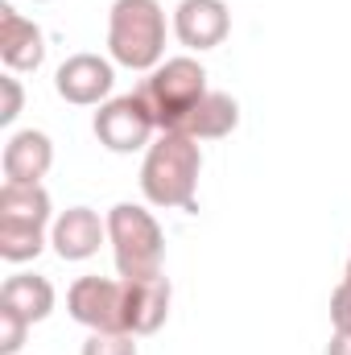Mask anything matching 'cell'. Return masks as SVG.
<instances>
[{
  "label": "cell",
  "mask_w": 351,
  "mask_h": 355,
  "mask_svg": "<svg viewBox=\"0 0 351 355\" xmlns=\"http://www.w3.org/2000/svg\"><path fill=\"white\" fill-rule=\"evenodd\" d=\"M203 174V149L194 137L162 132L141 162V194L166 211H194V190Z\"/></svg>",
  "instance_id": "cell-1"
},
{
  "label": "cell",
  "mask_w": 351,
  "mask_h": 355,
  "mask_svg": "<svg viewBox=\"0 0 351 355\" xmlns=\"http://www.w3.org/2000/svg\"><path fill=\"white\" fill-rule=\"evenodd\" d=\"M108 54L128 71L166 62V8L157 0H116L108 12Z\"/></svg>",
  "instance_id": "cell-2"
},
{
  "label": "cell",
  "mask_w": 351,
  "mask_h": 355,
  "mask_svg": "<svg viewBox=\"0 0 351 355\" xmlns=\"http://www.w3.org/2000/svg\"><path fill=\"white\" fill-rule=\"evenodd\" d=\"M108 244L116 257V272L124 281H141V277H157L166 261V232L153 219V211L137 207V202H116L108 211Z\"/></svg>",
  "instance_id": "cell-3"
},
{
  "label": "cell",
  "mask_w": 351,
  "mask_h": 355,
  "mask_svg": "<svg viewBox=\"0 0 351 355\" xmlns=\"http://www.w3.org/2000/svg\"><path fill=\"white\" fill-rule=\"evenodd\" d=\"M141 99L149 103L153 120H157V132H178L182 120L194 112V103L207 95V71L198 58L190 54H178V58H166L157 71H149V79L141 83Z\"/></svg>",
  "instance_id": "cell-4"
},
{
  "label": "cell",
  "mask_w": 351,
  "mask_h": 355,
  "mask_svg": "<svg viewBox=\"0 0 351 355\" xmlns=\"http://www.w3.org/2000/svg\"><path fill=\"white\" fill-rule=\"evenodd\" d=\"M91 128H95V137H99L103 149H112V153H137V149L153 145L157 120H153L149 103L141 99V91H132V95H112L108 103H99Z\"/></svg>",
  "instance_id": "cell-5"
},
{
  "label": "cell",
  "mask_w": 351,
  "mask_h": 355,
  "mask_svg": "<svg viewBox=\"0 0 351 355\" xmlns=\"http://www.w3.org/2000/svg\"><path fill=\"white\" fill-rule=\"evenodd\" d=\"M67 310L87 331H124V281L79 277L67 289Z\"/></svg>",
  "instance_id": "cell-6"
},
{
  "label": "cell",
  "mask_w": 351,
  "mask_h": 355,
  "mask_svg": "<svg viewBox=\"0 0 351 355\" xmlns=\"http://www.w3.org/2000/svg\"><path fill=\"white\" fill-rule=\"evenodd\" d=\"M116 87V71H112V62L108 58H99V54H71L62 67H58V75H54V91L67 99V103H75V107H95V103H108V95Z\"/></svg>",
  "instance_id": "cell-7"
},
{
  "label": "cell",
  "mask_w": 351,
  "mask_h": 355,
  "mask_svg": "<svg viewBox=\"0 0 351 355\" xmlns=\"http://www.w3.org/2000/svg\"><path fill=\"white\" fill-rule=\"evenodd\" d=\"M170 302H174V289H170V281L162 272L141 277V281H124V331L137 335V339L157 335L166 327V318H170Z\"/></svg>",
  "instance_id": "cell-8"
},
{
  "label": "cell",
  "mask_w": 351,
  "mask_h": 355,
  "mask_svg": "<svg viewBox=\"0 0 351 355\" xmlns=\"http://www.w3.org/2000/svg\"><path fill=\"white\" fill-rule=\"evenodd\" d=\"M232 33V8L223 0H182L174 8V37L186 50H215Z\"/></svg>",
  "instance_id": "cell-9"
},
{
  "label": "cell",
  "mask_w": 351,
  "mask_h": 355,
  "mask_svg": "<svg viewBox=\"0 0 351 355\" xmlns=\"http://www.w3.org/2000/svg\"><path fill=\"white\" fill-rule=\"evenodd\" d=\"M54 166V141L37 128H21L4 141V153H0V170L4 182H21V186H37L42 178L50 174Z\"/></svg>",
  "instance_id": "cell-10"
},
{
  "label": "cell",
  "mask_w": 351,
  "mask_h": 355,
  "mask_svg": "<svg viewBox=\"0 0 351 355\" xmlns=\"http://www.w3.org/2000/svg\"><path fill=\"white\" fill-rule=\"evenodd\" d=\"M0 62L8 67V75L37 71L46 62V33L12 4H0Z\"/></svg>",
  "instance_id": "cell-11"
},
{
  "label": "cell",
  "mask_w": 351,
  "mask_h": 355,
  "mask_svg": "<svg viewBox=\"0 0 351 355\" xmlns=\"http://www.w3.org/2000/svg\"><path fill=\"white\" fill-rule=\"evenodd\" d=\"M103 240H108V219H99L91 207L62 211L50 227V244L62 261H91Z\"/></svg>",
  "instance_id": "cell-12"
},
{
  "label": "cell",
  "mask_w": 351,
  "mask_h": 355,
  "mask_svg": "<svg viewBox=\"0 0 351 355\" xmlns=\"http://www.w3.org/2000/svg\"><path fill=\"white\" fill-rule=\"evenodd\" d=\"M240 124V103L228 95V91H207L194 112L182 120V137H194V141H219V137H232Z\"/></svg>",
  "instance_id": "cell-13"
},
{
  "label": "cell",
  "mask_w": 351,
  "mask_h": 355,
  "mask_svg": "<svg viewBox=\"0 0 351 355\" xmlns=\"http://www.w3.org/2000/svg\"><path fill=\"white\" fill-rule=\"evenodd\" d=\"M54 215L50 190L37 186H21V182H4L0 186V223H17V227H46Z\"/></svg>",
  "instance_id": "cell-14"
},
{
  "label": "cell",
  "mask_w": 351,
  "mask_h": 355,
  "mask_svg": "<svg viewBox=\"0 0 351 355\" xmlns=\"http://www.w3.org/2000/svg\"><path fill=\"white\" fill-rule=\"evenodd\" d=\"M0 306L17 310L29 322H46L54 314V285L46 277H37V272H12L0 285Z\"/></svg>",
  "instance_id": "cell-15"
},
{
  "label": "cell",
  "mask_w": 351,
  "mask_h": 355,
  "mask_svg": "<svg viewBox=\"0 0 351 355\" xmlns=\"http://www.w3.org/2000/svg\"><path fill=\"white\" fill-rule=\"evenodd\" d=\"M46 248V227H17V223H0V257L8 265H25L37 261Z\"/></svg>",
  "instance_id": "cell-16"
},
{
  "label": "cell",
  "mask_w": 351,
  "mask_h": 355,
  "mask_svg": "<svg viewBox=\"0 0 351 355\" xmlns=\"http://www.w3.org/2000/svg\"><path fill=\"white\" fill-rule=\"evenodd\" d=\"M137 335L128 331H91L87 343H83V355H137Z\"/></svg>",
  "instance_id": "cell-17"
},
{
  "label": "cell",
  "mask_w": 351,
  "mask_h": 355,
  "mask_svg": "<svg viewBox=\"0 0 351 355\" xmlns=\"http://www.w3.org/2000/svg\"><path fill=\"white\" fill-rule=\"evenodd\" d=\"M29 318H21L17 310L0 306V355H17L25 347V335H29Z\"/></svg>",
  "instance_id": "cell-18"
},
{
  "label": "cell",
  "mask_w": 351,
  "mask_h": 355,
  "mask_svg": "<svg viewBox=\"0 0 351 355\" xmlns=\"http://www.w3.org/2000/svg\"><path fill=\"white\" fill-rule=\"evenodd\" d=\"M331 327L335 331H351V281L343 277V285L331 293Z\"/></svg>",
  "instance_id": "cell-19"
},
{
  "label": "cell",
  "mask_w": 351,
  "mask_h": 355,
  "mask_svg": "<svg viewBox=\"0 0 351 355\" xmlns=\"http://www.w3.org/2000/svg\"><path fill=\"white\" fill-rule=\"evenodd\" d=\"M0 87H4V107H0V124H12V120L21 116L25 91H21V83H17L12 75H4V79H0Z\"/></svg>",
  "instance_id": "cell-20"
},
{
  "label": "cell",
  "mask_w": 351,
  "mask_h": 355,
  "mask_svg": "<svg viewBox=\"0 0 351 355\" xmlns=\"http://www.w3.org/2000/svg\"><path fill=\"white\" fill-rule=\"evenodd\" d=\"M327 355H351V331H335L327 343Z\"/></svg>",
  "instance_id": "cell-21"
},
{
  "label": "cell",
  "mask_w": 351,
  "mask_h": 355,
  "mask_svg": "<svg viewBox=\"0 0 351 355\" xmlns=\"http://www.w3.org/2000/svg\"><path fill=\"white\" fill-rule=\"evenodd\" d=\"M348 281H351V261H348Z\"/></svg>",
  "instance_id": "cell-22"
}]
</instances>
